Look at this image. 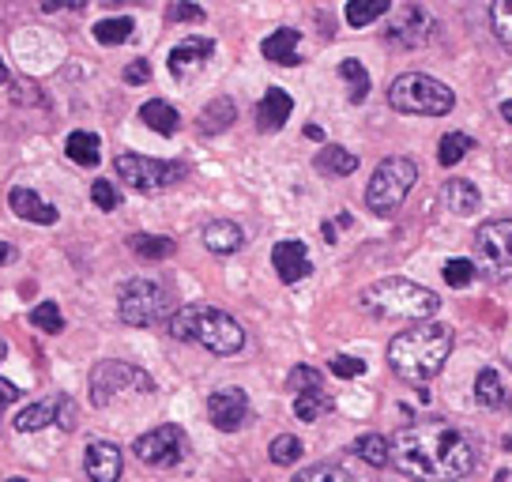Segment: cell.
<instances>
[{
  "label": "cell",
  "mask_w": 512,
  "mask_h": 482,
  "mask_svg": "<svg viewBox=\"0 0 512 482\" xmlns=\"http://www.w3.org/2000/svg\"><path fill=\"white\" fill-rule=\"evenodd\" d=\"M392 464L407 479L456 482L475 471V445L448 422H418L392 437Z\"/></svg>",
  "instance_id": "obj_1"
},
{
  "label": "cell",
  "mask_w": 512,
  "mask_h": 482,
  "mask_svg": "<svg viewBox=\"0 0 512 482\" xmlns=\"http://www.w3.org/2000/svg\"><path fill=\"white\" fill-rule=\"evenodd\" d=\"M448 351H452V328L430 321L392 339L388 343V362H392V370L400 373L403 381L422 385V381H433L441 373Z\"/></svg>",
  "instance_id": "obj_2"
},
{
  "label": "cell",
  "mask_w": 512,
  "mask_h": 482,
  "mask_svg": "<svg viewBox=\"0 0 512 482\" xmlns=\"http://www.w3.org/2000/svg\"><path fill=\"white\" fill-rule=\"evenodd\" d=\"M170 336L185 339V343H200L211 354H238L245 347V332L241 324L211 306H181L170 317Z\"/></svg>",
  "instance_id": "obj_3"
},
{
  "label": "cell",
  "mask_w": 512,
  "mask_h": 482,
  "mask_svg": "<svg viewBox=\"0 0 512 482\" xmlns=\"http://www.w3.org/2000/svg\"><path fill=\"white\" fill-rule=\"evenodd\" d=\"M362 306L384 321H426L441 309V298L433 290L418 287L411 279H381L362 290Z\"/></svg>",
  "instance_id": "obj_4"
},
{
  "label": "cell",
  "mask_w": 512,
  "mask_h": 482,
  "mask_svg": "<svg viewBox=\"0 0 512 482\" xmlns=\"http://www.w3.org/2000/svg\"><path fill=\"white\" fill-rule=\"evenodd\" d=\"M388 106L400 113H418V117H445L456 106V95L433 76L403 72L400 80H392L388 87Z\"/></svg>",
  "instance_id": "obj_5"
},
{
  "label": "cell",
  "mask_w": 512,
  "mask_h": 482,
  "mask_svg": "<svg viewBox=\"0 0 512 482\" xmlns=\"http://www.w3.org/2000/svg\"><path fill=\"white\" fill-rule=\"evenodd\" d=\"M121 321L132 328H155V324H170L174 317V298L170 290L155 283V279H132L121 287V302H117Z\"/></svg>",
  "instance_id": "obj_6"
},
{
  "label": "cell",
  "mask_w": 512,
  "mask_h": 482,
  "mask_svg": "<svg viewBox=\"0 0 512 482\" xmlns=\"http://www.w3.org/2000/svg\"><path fill=\"white\" fill-rule=\"evenodd\" d=\"M418 181V170L411 159H400V155H392V159H384L373 177H369V189H366V204L369 211H377V215H396L400 204L407 200V193L415 189Z\"/></svg>",
  "instance_id": "obj_7"
},
{
  "label": "cell",
  "mask_w": 512,
  "mask_h": 482,
  "mask_svg": "<svg viewBox=\"0 0 512 482\" xmlns=\"http://www.w3.org/2000/svg\"><path fill=\"white\" fill-rule=\"evenodd\" d=\"M113 170L136 193H159V189H170V185H177L181 177L189 174L185 162H159V159H147V155H117Z\"/></svg>",
  "instance_id": "obj_8"
},
{
  "label": "cell",
  "mask_w": 512,
  "mask_h": 482,
  "mask_svg": "<svg viewBox=\"0 0 512 482\" xmlns=\"http://www.w3.org/2000/svg\"><path fill=\"white\" fill-rule=\"evenodd\" d=\"M475 260L490 279H512V219H497L475 230Z\"/></svg>",
  "instance_id": "obj_9"
},
{
  "label": "cell",
  "mask_w": 512,
  "mask_h": 482,
  "mask_svg": "<svg viewBox=\"0 0 512 482\" xmlns=\"http://www.w3.org/2000/svg\"><path fill=\"white\" fill-rule=\"evenodd\" d=\"M125 388H136V392H155V381L147 377L140 366L132 362H98L91 370V403L95 407H106V403L125 392Z\"/></svg>",
  "instance_id": "obj_10"
},
{
  "label": "cell",
  "mask_w": 512,
  "mask_h": 482,
  "mask_svg": "<svg viewBox=\"0 0 512 482\" xmlns=\"http://www.w3.org/2000/svg\"><path fill=\"white\" fill-rule=\"evenodd\" d=\"M132 452L140 456V464L166 471V467H177L181 460H185V452H189V437H185V430H181V426L166 422V426H159V430L136 437Z\"/></svg>",
  "instance_id": "obj_11"
},
{
  "label": "cell",
  "mask_w": 512,
  "mask_h": 482,
  "mask_svg": "<svg viewBox=\"0 0 512 482\" xmlns=\"http://www.w3.org/2000/svg\"><path fill=\"white\" fill-rule=\"evenodd\" d=\"M433 16L422 8V4H403L396 19H392V27H388V42H396L403 49H415V46H426L433 38Z\"/></svg>",
  "instance_id": "obj_12"
},
{
  "label": "cell",
  "mask_w": 512,
  "mask_h": 482,
  "mask_svg": "<svg viewBox=\"0 0 512 482\" xmlns=\"http://www.w3.org/2000/svg\"><path fill=\"white\" fill-rule=\"evenodd\" d=\"M208 418L215 430L234 434V430L245 426V418H249V396H245L241 388H219V392H211Z\"/></svg>",
  "instance_id": "obj_13"
},
{
  "label": "cell",
  "mask_w": 512,
  "mask_h": 482,
  "mask_svg": "<svg viewBox=\"0 0 512 482\" xmlns=\"http://www.w3.org/2000/svg\"><path fill=\"white\" fill-rule=\"evenodd\" d=\"M121 449L113 441H91L87 456H83V471L91 482H117L121 479Z\"/></svg>",
  "instance_id": "obj_14"
},
{
  "label": "cell",
  "mask_w": 512,
  "mask_h": 482,
  "mask_svg": "<svg viewBox=\"0 0 512 482\" xmlns=\"http://www.w3.org/2000/svg\"><path fill=\"white\" fill-rule=\"evenodd\" d=\"M272 264L283 283H302L305 275L313 272V260H309V253H305V245L298 238L279 241L272 249Z\"/></svg>",
  "instance_id": "obj_15"
},
{
  "label": "cell",
  "mask_w": 512,
  "mask_h": 482,
  "mask_svg": "<svg viewBox=\"0 0 512 482\" xmlns=\"http://www.w3.org/2000/svg\"><path fill=\"white\" fill-rule=\"evenodd\" d=\"M211 53H215L211 38H185V42H177L170 49V72H174L177 80H189L192 72L204 68V61H208Z\"/></svg>",
  "instance_id": "obj_16"
},
{
  "label": "cell",
  "mask_w": 512,
  "mask_h": 482,
  "mask_svg": "<svg viewBox=\"0 0 512 482\" xmlns=\"http://www.w3.org/2000/svg\"><path fill=\"white\" fill-rule=\"evenodd\" d=\"M290 110H294V98L283 87H268L264 98H260V106H256V129L279 132L290 121Z\"/></svg>",
  "instance_id": "obj_17"
},
{
  "label": "cell",
  "mask_w": 512,
  "mask_h": 482,
  "mask_svg": "<svg viewBox=\"0 0 512 482\" xmlns=\"http://www.w3.org/2000/svg\"><path fill=\"white\" fill-rule=\"evenodd\" d=\"M298 42H302V31H294V27H279L275 34H268V38H264L260 53H264V57H268L272 65L294 68V65H302Z\"/></svg>",
  "instance_id": "obj_18"
},
{
  "label": "cell",
  "mask_w": 512,
  "mask_h": 482,
  "mask_svg": "<svg viewBox=\"0 0 512 482\" xmlns=\"http://www.w3.org/2000/svg\"><path fill=\"white\" fill-rule=\"evenodd\" d=\"M8 204H12V211H16L19 219H27V223H38V226L57 223V208L46 204V200H38V193H31V189H12V193H8Z\"/></svg>",
  "instance_id": "obj_19"
},
{
  "label": "cell",
  "mask_w": 512,
  "mask_h": 482,
  "mask_svg": "<svg viewBox=\"0 0 512 482\" xmlns=\"http://www.w3.org/2000/svg\"><path fill=\"white\" fill-rule=\"evenodd\" d=\"M245 234H241L238 223H230V219H215V223L204 226V245H208L211 253H219V257H230V253H238Z\"/></svg>",
  "instance_id": "obj_20"
},
{
  "label": "cell",
  "mask_w": 512,
  "mask_h": 482,
  "mask_svg": "<svg viewBox=\"0 0 512 482\" xmlns=\"http://www.w3.org/2000/svg\"><path fill=\"white\" fill-rule=\"evenodd\" d=\"M140 121H144L151 132H159V136H174V132L181 129L177 110L170 106V102H162V98H151V102L140 106Z\"/></svg>",
  "instance_id": "obj_21"
},
{
  "label": "cell",
  "mask_w": 512,
  "mask_h": 482,
  "mask_svg": "<svg viewBox=\"0 0 512 482\" xmlns=\"http://www.w3.org/2000/svg\"><path fill=\"white\" fill-rule=\"evenodd\" d=\"M332 407H336V400L324 392V385H313V388L294 392V415L302 418V422H317V418L328 415Z\"/></svg>",
  "instance_id": "obj_22"
},
{
  "label": "cell",
  "mask_w": 512,
  "mask_h": 482,
  "mask_svg": "<svg viewBox=\"0 0 512 482\" xmlns=\"http://www.w3.org/2000/svg\"><path fill=\"white\" fill-rule=\"evenodd\" d=\"M57 415H61V396L31 403V407H23V411L16 415V430L19 434H34V430H42V426H49V422H57Z\"/></svg>",
  "instance_id": "obj_23"
},
{
  "label": "cell",
  "mask_w": 512,
  "mask_h": 482,
  "mask_svg": "<svg viewBox=\"0 0 512 482\" xmlns=\"http://www.w3.org/2000/svg\"><path fill=\"white\" fill-rule=\"evenodd\" d=\"M445 204H448V211H456V215H475V211L482 208V196L471 181L456 177V181L445 185Z\"/></svg>",
  "instance_id": "obj_24"
},
{
  "label": "cell",
  "mask_w": 512,
  "mask_h": 482,
  "mask_svg": "<svg viewBox=\"0 0 512 482\" xmlns=\"http://www.w3.org/2000/svg\"><path fill=\"white\" fill-rule=\"evenodd\" d=\"M475 400H479V407H490V411H497V407H505V403H509L501 373L479 370V377H475Z\"/></svg>",
  "instance_id": "obj_25"
},
{
  "label": "cell",
  "mask_w": 512,
  "mask_h": 482,
  "mask_svg": "<svg viewBox=\"0 0 512 482\" xmlns=\"http://www.w3.org/2000/svg\"><path fill=\"white\" fill-rule=\"evenodd\" d=\"M234 117H238L234 102H230V98H215V102H208V106H204V113H200V132H204V136L226 132L230 125H234Z\"/></svg>",
  "instance_id": "obj_26"
},
{
  "label": "cell",
  "mask_w": 512,
  "mask_h": 482,
  "mask_svg": "<svg viewBox=\"0 0 512 482\" xmlns=\"http://www.w3.org/2000/svg\"><path fill=\"white\" fill-rule=\"evenodd\" d=\"M64 151L76 166H98V159H102V144H98L95 132H72Z\"/></svg>",
  "instance_id": "obj_27"
},
{
  "label": "cell",
  "mask_w": 512,
  "mask_h": 482,
  "mask_svg": "<svg viewBox=\"0 0 512 482\" xmlns=\"http://www.w3.org/2000/svg\"><path fill=\"white\" fill-rule=\"evenodd\" d=\"M317 170L328 177H347L358 170V159H354L347 147H324L317 155Z\"/></svg>",
  "instance_id": "obj_28"
},
{
  "label": "cell",
  "mask_w": 512,
  "mask_h": 482,
  "mask_svg": "<svg viewBox=\"0 0 512 482\" xmlns=\"http://www.w3.org/2000/svg\"><path fill=\"white\" fill-rule=\"evenodd\" d=\"M128 249L140 260H166L174 253V241L162 238V234H132V238H128Z\"/></svg>",
  "instance_id": "obj_29"
},
{
  "label": "cell",
  "mask_w": 512,
  "mask_h": 482,
  "mask_svg": "<svg viewBox=\"0 0 512 482\" xmlns=\"http://www.w3.org/2000/svg\"><path fill=\"white\" fill-rule=\"evenodd\" d=\"M354 452H358L369 467L392 464V441H384L381 434H362L358 441H354Z\"/></svg>",
  "instance_id": "obj_30"
},
{
  "label": "cell",
  "mask_w": 512,
  "mask_h": 482,
  "mask_svg": "<svg viewBox=\"0 0 512 482\" xmlns=\"http://www.w3.org/2000/svg\"><path fill=\"white\" fill-rule=\"evenodd\" d=\"M388 12H392V4H388V0H351L343 16H347L351 27H366V23H373V19L388 16Z\"/></svg>",
  "instance_id": "obj_31"
},
{
  "label": "cell",
  "mask_w": 512,
  "mask_h": 482,
  "mask_svg": "<svg viewBox=\"0 0 512 482\" xmlns=\"http://www.w3.org/2000/svg\"><path fill=\"white\" fill-rule=\"evenodd\" d=\"M132 31H136V23H132L128 16L102 19V23H95V42L98 46H121V42L132 38Z\"/></svg>",
  "instance_id": "obj_32"
},
{
  "label": "cell",
  "mask_w": 512,
  "mask_h": 482,
  "mask_svg": "<svg viewBox=\"0 0 512 482\" xmlns=\"http://www.w3.org/2000/svg\"><path fill=\"white\" fill-rule=\"evenodd\" d=\"M471 147H475V140L467 132H448V136H441V144H437V159H441V166H456Z\"/></svg>",
  "instance_id": "obj_33"
},
{
  "label": "cell",
  "mask_w": 512,
  "mask_h": 482,
  "mask_svg": "<svg viewBox=\"0 0 512 482\" xmlns=\"http://www.w3.org/2000/svg\"><path fill=\"white\" fill-rule=\"evenodd\" d=\"M339 76L351 83V102H366L369 95V72L362 61H354V57H347L343 65H339Z\"/></svg>",
  "instance_id": "obj_34"
},
{
  "label": "cell",
  "mask_w": 512,
  "mask_h": 482,
  "mask_svg": "<svg viewBox=\"0 0 512 482\" xmlns=\"http://www.w3.org/2000/svg\"><path fill=\"white\" fill-rule=\"evenodd\" d=\"M294 482H358V479L339 464H313L305 467L302 475H294Z\"/></svg>",
  "instance_id": "obj_35"
},
{
  "label": "cell",
  "mask_w": 512,
  "mask_h": 482,
  "mask_svg": "<svg viewBox=\"0 0 512 482\" xmlns=\"http://www.w3.org/2000/svg\"><path fill=\"white\" fill-rule=\"evenodd\" d=\"M490 23H494L497 42L512 53V0H497L494 8H490Z\"/></svg>",
  "instance_id": "obj_36"
},
{
  "label": "cell",
  "mask_w": 512,
  "mask_h": 482,
  "mask_svg": "<svg viewBox=\"0 0 512 482\" xmlns=\"http://www.w3.org/2000/svg\"><path fill=\"white\" fill-rule=\"evenodd\" d=\"M272 464H279V467H290V464H298V460H302V441H298V437H290V434H279L272 441Z\"/></svg>",
  "instance_id": "obj_37"
},
{
  "label": "cell",
  "mask_w": 512,
  "mask_h": 482,
  "mask_svg": "<svg viewBox=\"0 0 512 482\" xmlns=\"http://www.w3.org/2000/svg\"><path fill=\"white\" fill-rule=\"evenodd\" d=\"M31 324L34 328H42V332H61L64 328V317H61V309H57V302H42V306H34L31 309Z\"/></svg>",
  "instance_id": "obj_38"
},
{
  "label": "cell",
  "mask_w": 512,
  "mask_h": 482,
  "mask_svg": "<svg viewBox=\"0 0 512 482\" xmlns=\"http://www.w3.org/2000/svg\"><path fill=\"white\" fill-rule=\"evenodd\" d=\"M471 279H475V268L467 264V260H445V283L448 287H471Z\"/></svg>",
  "instance_id": "obj_39"
},
{
  "label": "cell",
  "mask_w": 512,
  "mask_h": 482,
  "mask_svg": "<svg viewBox=\"0 0 512 482\" xmlns=\"http://www.w3.org/2000/svg\"><path fill=\"white\" fill-rule=\"evenodd\" d=\"M332 373H336V377H362V373H366V362L354 358V354H336V358H332Z\"/></svg>",
  "instance_id": "obj_40"
},
{
  "label": "cell",
  "mask_w": 512,
  "mask_h": 482,
  "mask_svg": "<svg viewBox=\"0 0 512 482\" xmlns=\"http://www.w3.org/2000/svg\"><path fill=\"white\" fill-rule=\"evenodd\" d=\"M91 200H95L102 211H113L121 204V196H117V189H113L110 181H95V185H91Z\"/></svg>",
  "instance_id": "obj_41"
},
{
  "label": "cell",
  "mask_w": 512,
  "mask_h": 482,
  "mask_svg": "<svg viewBox=\"0 0 512 482\" xmlns=\"http://www.w3.org/2000/svg\"><path fill=\"white\" fill-rule=\"evenodd\" d=\"M313 385H320V373L313 370V366H298V370H290V381H287L290 392H302V388H313Z\"/></svg>",
  "instance_id": "obj_42"
},
{
  "label": "cell",
  "mask_w": 512,
  "mask_h": 482,
  "mask_svg": "<svg viewBox=\"0 0 512 482\" xmlns=\"http://www.w3.org/2000/svg\"><path fill=\"white\" fill-rule=\"evenodd\" d=\"M170 19H189V23H204V8H196V4H174L170 8Z\"/></svg>",
  "instance_id": "obj_43"
},
{
  "label": "cell",
  "mask_w": 512,
  "mask_h": 482,
  "mask_svg": "<svg viewBox=\"0 0 512 482\" xmlns=\"http://www.w3.org/2000/svg\"><path fill=\"white\" fill-rule=\"evenodd\" d=\"M57 426H61V430H76V403L68 400V396H61V415H57Z\"/></svg>",
  "instance_id": "obj_44"
},
{
  "label": "cell",
  "mask_w": 512,
  "mask_h": 482,
  "mask_svg": "<svg viewBox=\"0 0 512 482\" xmlns=\"http://www.w3.org/2000/svg\"><path fill=\"white\" fill-rule=\"evenodd\" d=\"M147 80H151V65L147 61H132L125 68V83H147Z\"/></svg>",
  "instance_id": "obj_45"
},
{
  "label": "cell",
  "mask_w": 512,
  "mask_h": 482,
  "mask_svg": "<svg viewBox=\"0 0 512 482\" xmlns=\"http://www.w3.org/2000/svg\"><path fill=\"white\" fill-rule=\"evenodd\" d=\"M16 400H19L16 385H12V381H0V411H4L8 403H16Z\"/></svg>",
  "instance_id": "obj_46"
},
{
  "label": "cell",
  "mask_w": 512,
  "mask_h": 482,
  "mask_svg": "<svg viewBox=\"0 0 512 482\" xmlns=\"http://www.w3.org/2000/svg\"><path fill=\"white\" fill-rule=\"evenodd\" d=\"M8 260H16V249L8 241H0V264H8Z\"/></svg>",
  "instance_id": "obj_47"
},
{
  "label": "cell",
  "mask_w": 512,
  "mask_h": 482,
  "mask_svg": "<svg viewBox=\"0 0 512 482\" xmlns=\"http://www.w3.org/2000/svg\"><path fill=\"white\" fill-rule=\"evenodd\" d=\"M305 140H324V132L317 125H305Z\"/></svg>",
  "instance_id": "obj_48"
},
{
  "label": "cell",
  "mask_w": 512,
  "mask_h": 482,
  "mask_svg": "<svg viewBox=\"0 0 512 482\" xmlns=\"http://www.w3.org/2000/svg\"><path fill=\"white\" fill-rule=\"evenodd\" d=\"M501 117H505V121L512 125V102H501Z\"/></svg>",
  "instance_id": "obj_49"
},
{
  "label": "cell",
  "mask_w": 512,
  "mask_h": 482,
  "mask_svg": "<svg viewBox=\"0 0 512 482\" xmlns=\"http://www.w3.org/2000/svg\"><path fill=\"white\" fill-rule=\"evenodd\" d=\"M0 83H8V68H4V61H0Z\"/></svg>",
  "instance_id": "obj_50"
},
{
  "label": "cell",
  "mask_w": 512,
  "mask_h": 482,
  "mask_svg": "<svg viewBox=\"0 0 512 482\" xmlns=\"http://www.w3.org/2000/svg\"><path fill=\"white\" fill-rule=\"evenodd\" d=\"M497 482H512V475H509V471H501V475H497Z\"/></svg>",
  "instance_id": "obj_51"
},
{
  "label": "cell",
  "mask_w": 512,
  "mask_h": 482,
  "mask_svg": "<svg viewBox=\"0 0 512 482\" xmlns=\"http://www.w3.org/2000/svg\"><path fill=\"white\" fill-rule=\"evenodd\" d=\"M4 351H8V347H4V339H0V358H4Z\"/></svg>",
  "instance_id": "obj_52"
},
{
  "label": "cell",
  "mask_w": 512,
  "mask_h": 482,
  "mask_svg": "<svg viewBox=\"0 0 512 482\" xmlns=\"http://www.w3.org/2000/svg\"><path fill=\"white\" fill-rule=\"evenodd\" d=\"M8 482H27V479H8Z\"/></svg>",
  "instance_id": "obj_53"
}]
</instances>
